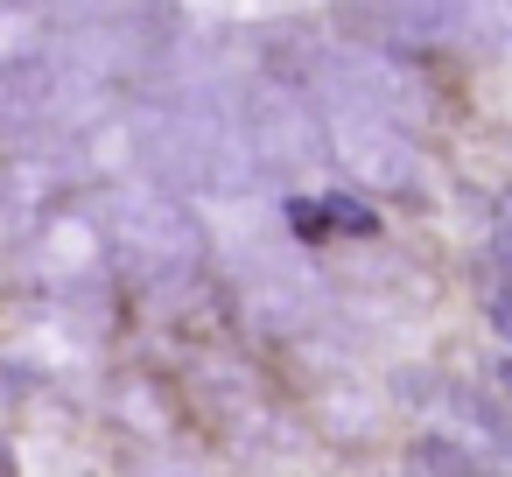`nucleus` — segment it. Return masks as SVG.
Masks as SVG:
<instances>
[{
	"label": "nucleus",
	"mask_w": 512,
	"mask_h": 477,
	"mask_svg": "<svg viewBox=\"0 0 512 477\" xmlns=\"http://www.w3.org/2000/svg\"><path fill=\"white\" fill-rule=\"evenodd\" d=\"M50 99H57V71L43 57H0V141L43 127Z\"/></svg>",
	"instance_id": "nucleus-5"
},
{
	"label": "nucleus",
	"mask_w": 512,
	"mask_h": 477,
	"mask_svg": "<svg viewBox=\"0 0 512 477\" xmlns=\"http://www.w3.org/2000/svg\"><path fill=\"white\" fill-rule=\"evenodd\" d=\"M323 127H330V155L344 162V176L351 183H365V190H414V134H400V127H386V120H372V113H330L323 106Z\"/></svg>",
	"instance_id": "nucleus-4"
},
{
	"label": "nucleus",
	"mask_w": 512,
	"mask_h": 477,
	"mask_svg": "<svg viewBox=\"0 0 512 477\" xmlns=\"http://www.w3.org/2000/svg\"><path fill=\"white\" fill-rule=\"evenodd\" d=\"M246 148L253 162L295 176V169H323L330 162V127H323V106L302 92V85H260L253 106H246Z\"/></svg>",
	"instance_id": "nucleus-3"
},
{
	"label": "nucleus",
	"mask_w": 512,
	"mask_h": 477,
	"mask_svg": "<svg viewBox=\"0 0 512 477\" xmlns=\"http://www.w3.org/2000/svg\"><path fill=\"white\" fill-rule=\"evenodd\" d=\"M323 211H330V232H344V239H372V232H379V218H372L358 197H344V190L323 197Z\"/></svg>",
	"instance_id": "nucleus-6"
},
{
	"label": "nucleus",
	"mask_w": 512,
	"mask_h": 477,
	"mask_svg": "<svg viewBox=\"0 0 512 477\" xmlns=\"http://www.w3.org/2000/svg\"><path fill=\"white\" fill-rule=\"evenodd\" d=\"M491 386H498V400L512 407V358H498V365H491Z\"/></svg>",
	"instance_id": "nucleus-9"
},
{
	"label": "nucleus",
	"mask_w": 512,
	"mask_h": 477,
	"mask_svg": "<svg viewBox=\"0 0 512 477\" xmlns=\"http://www.w3.org/2000/svg\"><path fill=\"white\" fill-rule=\"evenodd\" d=\"M281 211H288L295 239H330V211H323V197H288Z\"/></svg>",
	"instance_id": "nucleus-7"
},
{
	"label": "nucleus",
	"mask_w": 512,
	"mask_h": 477,
	"mask_svg": "<svg viewBox=\"0 0 512 477\" xmlns=\"http://www.w3.org/2000/svg\"><path fill=\"white\" fill-rule=\"evenodd\" d=\"M316 78H323V106L330 113H372V120H386L400 134H414L428 120V78L400 50L344 43V50H323Z\"/></svg>",
	"instance_id": "nucleus-2"
},
{
	"label": "nucleus",
	"mask_w": 512,
	"mask_h": 477,
	"mask_svg": "<svg viewBox=\"0 0 512 477\" xmlns=\"http://www.w3.org/2000/svg\"><path fill=\"white\" fill-rule=\"evenodd\" d=\"M106 239L120 253V267L148 288H183L190 274H204V225L183 211L176 190L162 183H127L106 204Z\"/></svg>",
	"instance_id": "nucleus-1"
},
{
	"label": "nucleus",
	"mask_w": 512,
	"mask_h": 477,
	"mask_svg": "<svg viewBox=\"0 0 512 477\" xmlns=\"http://www.w3.org/2000/svg\"><path fill=\"white\" fill-rule=\"evenodd\" d=\"M470 477H477V470H470Z\"/></svg>",
	"instance_id": "nucleus-10"
},
{
	"label": "nucleus",
	"mask_w": 512,
	"mask_h": 477,
	"mask_svg": "<svg viewBox=\"0 0 512 477\" xmlns=\"http://www.w3.org/2000/svg\"><path fill=\"white\" fill-rule=\"evenodd\" d=\"M484 316H491V330H498V344L512 358V281H491L484 288Z\"/></svg>",
	"instance_id": "nucleus-8"
}]
</instances>
